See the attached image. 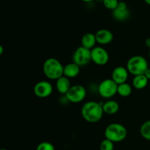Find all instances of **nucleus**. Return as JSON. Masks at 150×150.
<instances>
[{"instance_id": "obj_3", "label": "nucleus", "mask_w": 150, "mask_h": 150, "mask_svg": "<svg viewBox=\"0 0 150 150\" xmlns=\"http://www.w3.org/2000/svg\"><path fill=\"white\" fill-rule=\"evenodd\" d=\"M105 139L114 143L121 142L127 137V131L124 125L120 123H111L108 125L105 130Z\"/></svg>"}, {"instance_id": "obj_5", "label": "nucleus", "mask_w": 150, "mask_h": 150, "mask_svg": "<svg viewBox=\"0 0 150 150\" xmlns=\"http://www.w3.org/2000/svg\"><path fill=\"white\" fill-rule=\"evenodd\" d=\"M118 84L111 79L102 81L98 86V93L104 98H111L117 93Z\"/></svg>"}, {"instance_id": "obj_18", "label": "nucleus", "mask_w": 150, "mask_h": 150, "mask_svg": "<svg viewBox=\"0 0 150 150\" xmlns=\"http://www.w3.org/2000/svg\"><path fill=\"white\" fill-rule=\"evenodd\" d=\"M132 93V86L127 82L122 84L118 85L117 88V94L123 98H126L131 95Z\"/></svg>"}, {"instance_id": "obj_1", "label": "nucleus", "mask_w": 150, "mask_h": 150, "mask_svg": "<svg viewBox=\"0 0 150 150\" xmlns=\"http://www.w3.org/2000/svg\"><path fill=\"white\" fill-rule=\"evenodd\" d=\"M104 112L102 104L95 101H89L83 105L81 115L85 121L89 123H96L102 119Z\"/></svg>"}, {"instance_id": "obj_25", "label": "nucleus", "mask_w": 150, "mask_h": 150, "mask_svg": "<svg viewBox=\"0 0 150 150\" xmlns=\"http://www.w3.org/2000/svg\"><path fill=\"white\" fill-rule=\"evenodd\" d=\"M3 52H4V48H3L2 45L0 46V54H2Z\"/></svg>"}, {"instance_id": "obj_24", "label": "nucleus", "mask_w": 150, "mask_h": 150, "mask_svg": "<svg viewBox=\"0 0 150 150\" xmlns=\"http://www.w3.org/2000/svg\"><path fill=\"white\" fill-rule=\"evenodd\" d=\"M144 75L147 78L148 80H150V68L148 69V70L145 72V73Z\"/></svg>"}, {"instance_id": "obj_10", "label": "nucleus", "mask_w": 150, "mask_h": 150, "mask_svg": "<svg viewBox=\"0 0 150 150\" xmlns=\"http://www.w3.org/2000/svg\"><path fill=\"white\" fill-rule=\"evenodd\" d=\"M112 16L118 21H127L130 16V12L127 8V4L124 1H120L117 8L113 11Z\"/></svg>"}, {"instance_id": "obj_14", "label": "nucleus", "mask_w": 150, "mask_h": 150, "mask_svg": "<svg viewBox=\"0 0 150 150\" xmlns=\"http://www.w3.org/2000/svg\"><path fill=\"white\" fill-rule=\"evenodd\" d=\"M80 73V66L72 62L66 64L64 67V76L68 79H73L79 76Z\"/></svg>"}, {"instance_id": "obj_15", "label": "nucleus", "mask_w": 150, "mask_h": 150, "mask_svg": "<svg viewBox=\"0 0 150 150\" xmlns=\"http://www.w3.org/2000/svg\"><path fill=\"white\" fill-rule=\"evenodd\" d=\"M81 42V46L89 50L93 49L97 43L95 35L90 32L84 34L82 37Z\"/></svg>"}, {"instance_id": "obj_4", "label": "nucleus", "mask_w": 150, "mask_h": 150, "mask_svg": "<svg viewBox=\"0 0 150 150\" xmlns=\"http://www.w3.org/2000/svg\"><path fill=\"white\" fill-rule=\"evenodd\" d=\"M126 68L129 73L136 76L144 74L145 72L149 69V65L147 60L144 57L136 55L129 59Z\"/></svg>"}, {"instance_id": "obj_27", "label": "nucleus", "mask_w": 150, "mask_h": 150, "mask_svg": "<svg viewBox=\"0 0 150 150\" xmlns=\"http://www.w3.org/2000/svg\"><path fill=\"white\" fill-rule=\"evenodd\" d=\"M144 1L146 3V4L150 5V0H144Z\"/></svg>"}, {"instance_id": "obj_13", "label": "nucleus", "mask_w": 150, "mask_h": 150, "mask_svg": "<svg viewBox=\"0 0 150 150\" xmlns=\"http://www.w3.org/2000/svg\"><path fill=\"white\" fill-rule=\"evenodd\" d=\"M71 86L70 79L65 77L64 76H62L61 78L56 81V88L57 91L62 95H65Z\"/></svg>"}, {"instance_id": "obj_29", "label": "nucleus", "mask_w": 150, "mask_h": 150, "mask_svg": "<svg viewBox=\"0 0 150 150\" xmlns=\"http://www.w3.org/2000/svg\"><path fill=\"white\" fill-rule=\"evenodd\" d=\"M149 58H150V49H149Z\"/></svg>"}, {"instance_id": "obj_21", "label": "nucleus", "mask_w": 150, "mask_h": 150, "mask_svg": "<svg viewBox=\"0 0 150 150\" xmlns=\"http://www.w3.org/2000/svg\"><path fill=\"white\" fill-rule=\"evenodd\" d=\"M103 3V5L105 8L114 11L117 7L120 1L118 0H104Z\"/></svg>"}, {"instance_id": "obj_9", "label": "nucleus", "mask_w": 150, "mask_h": 150, "mask_svg": "<svg viewBox=\"0 0 150 150\" xmlns=\"http://www.w3.org/2000/svg\"><path fill=\"white\" fill-rule=\"evenodd\" d=\"M52 85L47 81H41L38 82L34 86V94L40 98H48L52 94Z\"/></svg>"}, {"instance_id": "obj_19", "label": "nucleus", "mask_w": 150, "mask_h": 150, "mask_svg": "<svg viewBox=\"0 0 150 150\" xmlns=\"http://www.w3.org/2000/svg\"><path fill=\"white\" fill-rule=\"evenodd\" d=\"M141 136L146 140L150 142V120L144 122L140 128Z\"/></svg>"}, {"instance_id": "obj_6", "label": "nucleus", "mask_w": 150, "mask_h": 150, "mask_svg": "<svg viewBox=\"0 0 150 150\" xmlns=\"http://www.w3.org/2000/svg\"><path fill=\"white\" fill-rule=\"evenodd\" d=\"M86 96V90L82 85H74L70 87L67 93L65 95V98L70 103H79L83 101Z\"/></svg>"}, {"instance_id": "obj_12", "label": "nucleus", "mask_w": 150, "mask_h": 150, "mask_svg": "<svg viewBox=\"0 0 150 150\" xmlns=\"http://www.w3.org/2000/svg\"><path fill=\"white\" fill-rule=\"evenodd\" d=\"M95 35L97 43L100 45H108L111 43L114 40V35L112 32L106 29H99L97 31Z\"/></svg>"}, {"instance_id": "obj_20", "label": "nucleus", "mask_w": 150, "mask_h": 150, "mask_svg": "<svg viewBox=\"0 0 150 150\" xmlns=\"http://www.w3.org/2000/svg\"><path fill=\"white\" fill-rule=\"evenodd\" d=\"M114 142L108 139H105L102 141L100 144V150H114Z\"/></svg>"}, {"instance_id": "obj_22", "label": "nucleus", "mask_w": 150, "mask_h": 150, "mask_svg": "<svg viewBox=\"0 0 150 150\" xmlns=\"http://www.w3.org/2000/svg\"><path fill=\"white\" fill-rule=\"evenodd\" d=\"M36 150H55V147L50 142H43L38 145Z\"/></svg>"}, {"instance_id": "obj_23", "label": "nucleus", "mask_w": 150, "mask_h": 150, "mask_svg": "<svg viewBox=\"0 0 150 150\" xmlns=\"http://www.w3.org/2000/svg\"><path fill=\"white\" fill-rule=\"evenodd\" d=\"M145 45H146V46L147 47V48H149L150 49V38H146V39L145 40Z\"/></svg>"}, {"instance_id": "obj_16", "label": "nucleus", "mask_w": 150, "mask_h": 150, "mask_svg": "<svg viewBox=\"0 0 150 150\" xmlns=\"http://www.w3.org/2000/svg\"><path fill=\"white\" fill-rule=\"evenodd\" d=\"M103 112L106 114L112 115L117 114L120 110V105L118 103L113 100L106 101L102 104Z\"/></svg>"}, {"instance_id": "obj_2", "label": "nucleus", "mask_w": 150, "mask_h": 150, "mask_svg": "<svg viewBox=\"0 0 150 150\" xmlns=\"http://www.w3.org/2000/svg\"><path fill=\"white\" fill-rule=\"evenodd\" d=\"M64 66L56 58L47 59L43 63L44 75L51 80H56L64 76Z\"/></svg>"}, {"instance_id": "obj_17", "label": "nucleus", "mask_w": 150, "mask_h": 150, "mask_svg": "<svg viewBox=\"0 0 150 150\" xmlns=\"http://www.w3.org/2000/svg\"><path fill=\"white\" fill-rule=\"evenodd\" d=\"M147 78L144 75H139V76H134L133 79V86L136 89H143L146 87L148 84Z\"/></svg>"}, {"instance_id": "obj_8", "label": "nucleus", "mask_w": 150, "mask_h": 150, "mask_svg": "<svg viewBox=\"0 0 150 150\" xmlns=\"http://www.w3.org/2000/svg\"><path fill=\"white\" fill-rule=\"evenodd\" d=\"M92 61L99 66L105 65L109 60V54L108 51L100 46H95L91 50Z\"/></svg>"}, {"instance_id": "obj_11", "label": "nucleus", "mask_w": 150, "mask_h": 150, "mask_svg": "<svg viewBox=\"0 0 150 150\" xmlns=\"http://www.w3.org/2000/svg\"><path fill=\"white\" fill-rule=\"evenodd\" d=\"M129 72L126 67L122 66H119L115 67L113 70L111 74V79L115 82L117 84L120 85L122 83H126L128 79Z\"/></svg>"}, {"instance_id": "obj_30", "label": "nucleus", "mask_w": 150, "mask_h": 150, "mask_svg": "<svg viewBox=\"0 0 150 150\" xmlns=\"http://www.w3.org/2000/svg\"><path fill=\"white\" fill-rule=\"evenodd\" d=\"M98 1H103L104 0H98Z\"/></svg>"}, {"instance_id": "obj_28", "label": "nucleus", "mask_w": 150, "mask_h": 150, "mask_svg": "<svg viewBox=\"0 0 150 150\" xmlns=\"http://www.w3.org/2000/svg\"><path fill=\"white\" fill-rule=\"evenodd\" d=\"M1 150H8V149H1Z\"/></svg>"}, {"instance_id": "obj_7", "label": "nucleus", "mask_w": 150, "mask_h": 150, "mask_svg": "<svg viewBox=\"0 0 150 150\" xmlns=\"http://www.w3.org/2000/svg\"><path fill=\"white\" fill-rule=\"evenodd\" d=\"M92 61L91 50L80 46L75 51L73 55V62L79 66H86Z\"/></svg>"}, {"instance_id": "obj_26", "label": "nucleus", "mask_w": 150, "mask_h": 150, "mask_svg": "<svg viewBox=\"0 0 150 150\" xmlns=\"http://www.w3.org/2000/svg\"><path fill=\"white\" fill-rule=\"evenodd\" d=\"M81 1H83V2H91V1H94V0H81Z\"/></svg>"}]
</instances>
